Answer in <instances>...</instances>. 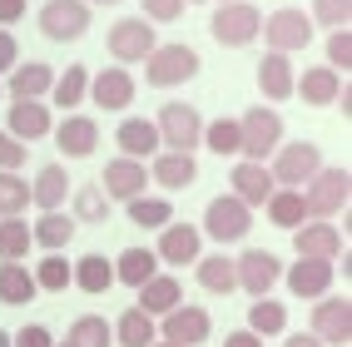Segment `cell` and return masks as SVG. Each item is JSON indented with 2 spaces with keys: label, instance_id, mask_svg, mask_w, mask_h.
<instances>
[{
  "label": "cell",
  "instance_id": "cell-1",
  "mask_svg": "<svg viewBox=\"0 0 352 347\" xmlns=\"http://www.w3.org/2000/svg\"><path fill=\"white\" fill-rule=\"evenodd\" d=\"M278 144H283V120H278L273 109H248L239 120V154L248 159V164H263V159L278 154Z\"/></svg>",
  "mask_w": 352,
  "mask_h": 347
},
{
  "label": "cell",
  "instance_id": "cell-2",
  "mask_svg": "<svg viewBox=\"0 0 352 347\" xmlns=\"http://www.w3.org/2000/svg\"><path fill=\"white\" fill-rule=\"evenodd\" d=\"M154 129H159V144H169L174 154H194L204 144V120H199V109L184 104V100L164 104L159 120H154Z\"/></svg>",
  "mask_w": 352,
  "mask_h": 347
},
{
  "label": "cell",
  "instance_id": "cell-3",
  "mask_svg": "<svg viewBox=\"0 0 352 347\" xmlns=\"http://www.w3.org/2000/svg\"><path fill=\"white\" fill-rule=\"evenodd\" d=\"M347 194H352V174H347V169H318V174L308 179L302 208H308L313 223H327L338 208H347Z\"/></svg>",
  "mask_w": 352,
  "mask_h": 347
},
{
  "label": "cell",
  "instance_id": "cell-4",
  "mask_svg": "<svg viewBox=\"0 0 352 347\" xmlns=\"http://www.w3.org/2000/svg\"><path fill=\"white\" fill-rule=\"evenodd\" d=\"M248 228H253V208L233 194H219L204 208V234L214 243H239V238H248Z\"/></svg>",
  "mask_w": 352,
  "mask_h": 347
},
{
  "label": "cell",
  "instance_id": "cell-5",
  "mask_svg": "<svg viewBox=\"0 0 352 347\" xmlns=\"http://www.w3.org/2000/svg\"><path fill=\"white\" fill-rule=\"evenodd\" d=\"M144 69H149V85L154 89H169V85H184V80L199 75V55L189 50V45H154Z\"/></svg>",
  "mask_w": 352,
  "mask_h": 347
},
{
  "label": "cell",
  "instance_id": "cell-6",
  "mask_svg": "<svg viewBox=\"0 0 352 347\" xmlns=\"http://www.w3.org/2000/svg\"><path fill=\"white\" fill-rule=\"evenodd\" d=\"M322 169V149L318 144H278V159H273V183L278 189H302V183H308L313 174Z\"/></svg>",
  "mask_w": 352,
  "mask_h": 347
},
{
  "label": "cell",
  "instance_id": "cell-7",
  "mask_svg": "<svg viewBox=\"0 0 352 347\" xmlns=\"http://www.w3.org/2000/svg\"><path fill=\"white\" fill-rule=\"evenodd\" d=\"M85 30H89V5L85 0H45L40 5V35L45 40L65 45V40H80Z\"/></svg>",
  "mask_w": 352,
  "mask_h": 347
},
{
  "label": "cell",
  "instance_id": "cell-8",
  "mask_svg": "<svg viewBox=\"0 0 352 347\" xmlns=\"http://www.w3.org/2000/svg\"><path fill=\"white\" fill-rule=\"evenodd\" d=\"M208 30H214L219 45L239 50V45H253V40H258V30H263V15H258V5H219L214 20H208Z\"/></svg>",
  "mask_w": 352,
  "mask_h": 347
},
{
  "label": "cell",
  "instance_id": "cell-9",
  "mask_svg": "<svg viewBox=\"0 0 352 347\" xmlns=\"http://www.w3.org/2000/svg\"><path fill=\"white\" fill-rule=\"evenodd\" d=\"M109 55L114 60H120V65H129V60H149V50H154V25H149V20L144 15H129V20H114V25H109Z\"/></svg>",
  "mask_w": 352,
  "mask_h": 347
},
{
  "label": "cell",
  "instance_id": "cell-10",
  "mask_svg": "<svg viewBox=\"0 0 352 347\" xmlns=\"http://www.w3.org/2000/svg\"><path fill=\"white\" fill-rule=\"evenodd\" d=\"M263 35L273 45V55H293V50H302V45H313V20L302 10H293V5H283V10H273L263 20Z\"/></svg>",
  "mask_w": 352,
  "mask_h": 347
},
{
  "label": "cell",
  "instance_id": "cell-11",
  "mask_svg": "<svg viewBox=\"0 0 352 347\" xmlns=\"http://www.w3.org/2000/svg\"><path fill=\"white\" fill-rule=\"evenodd\" d=\"M159 333H164V342H174V347H199L208 333H214V317H208L204 308H194V303H179V308L164 313Z\"/></svg>",
  "mask_w": 352,
  "mask_h": 347
},
{
  "label": "cell",
  "instance_id": "cell-12",
  "mask_svg": "<svg viewBox=\"0 0 352 347\" xmlns=\"http://www.w3.org/2000/svg\"><path fill=\"white\" fill-rule=\"evenodd\" d=\"M313 337L318 342H338V347L352 342V303H347V298H318V308H313Z\"/></svg>",
  "mask_w": 352,
  "mask_h": 347
},
{
  "label": "cell",
  "instance_id": "cell-13",
  "mask_svg": "<svg viewBox=\"0 0 352 347\" xmlns=\"http://www.w3.org/2000/svg\"><path fill=\"white\" fill-rule=\"evenodd\" d=\"M233 273H239V288H248L253 298H268V288L283 278V263H278L268 248H248L243 258L233 263Z\"/></svg>",
  "mask_w": 352,
  "mask_h": 347
},
{
  "label": "cell",
  "instance_id": "cell-14",
  "mask_svg": "<svg viewBox=\"0 0 352 347\" xmlns=\"http://www.w3.org/2000/svg\"><path fill=\"white\" fill-rule=\"evenodd\" d=\"M204 234H199V228L194 223H169V228H164V238H159V253H154V258H164V263H199L204 258Z\"/></svg>",
  "mask_w": 352,
  "mask_h": 347
},
{
  "label": "cell",
  "instance_id": "cell-15",
  "mask_svg": "<svg viewBox=\"0 0 352 347\" xmlns=\"http://www.w3.org/2000/svg\"><path fill=\"white\" fill-rule=\"evenodd\" d=\"M283 283L298 293V298H327V288H333V263H322V258H298L288 273H283Z\"/></svg>",
  "mask_w": 352,
  "mask_h": 347
},
{
  "label": "cell",
  "instance_id": "cell-16",
  "mask_svg": "<svg viewBox=\"0 0 352 347\" xmlns=\"http://www.w3.org/2000/svg\"><path fill=\"white\" fill-rule=\"evenodd\" d=\"M144 164L139 159H114V164H104V189L100 194H109V199H144Z\"/></svg>",
  "mask_w": 352,
  "mask_h": 347
},
{
  "label": "cell",
  "instance_id": "cell-17",
  "mask_svg": "<svg viewBox=\"0 0 352 347\" xmlns=\"http://www.w3.org/2000/svg\"><path fill=\"white\" fill-rule=\"evenodd\" d=\"M298 258H322V263H333L338 253H342V234L333 223H298Z\"/></svg>",
  "mask_w": 352,
  "mask_h": 347
},
{
  "label": "cell",
  "instance_id": "cell-18",
  "mask_svg": "<svg viewBox=\"0 0 352 347\" xmlns=\"http://www.w3.org/2000/svg\"><path fill=\"white\" fill-rule=\"evenodd\" d=\"M55 144H60L65 159H85V154H95V144H100V124L85 120V114H69V120L55 129Z\"/></svg>",
  "mask_w": 352,
  "mask_h": 347
},
{
  "label": "cell",
  "instance_id": "cell-19",
  "mask_svg": "<svg viewBox=\"0 0 352 347\" xmlns=\"http://www.w3.org/2000/svg\"><path fill=\"white\" fill-rule=\"evenodd\" d=\"M6 124H10V139L30 144V139H45V134H50V109H45L40 100H15Z\"/></svg>",
  "mask_w": 352,
  "mask_h": 347
},
{
  "label": "cell",
  "instance_id": "cell-20",
  "mask_svg": "<svg viewBox=\"0 0 352 347\" xmlns=\"http://www.w3.org/2000/svg\"><path fill=\"white\" fill-rule=\"evenodd\" d=\"M89 95H95L100 109H129L134 104V80L129 69H104V75L89 80Z\"/></svg>",
  "mask_w": 352,
  "mask_h": 347
},
{
  "label": "cell",
  "instance_id": "cell-21",
  "mask_svg": "<svg viewBox=\"0 0 352 347\" xmlns=\"http://www.w3.org/2000/svg\"><path fill=\"white\" fill-rule=\"evenodd\" d=\"M184 303V283H179V278H149V283L144 288H139V313H149V317H164V313H169V308H179Z\"/></svg>",
  "mask_w": 352,
  "mask_h": 347
},
{
  "label": "cell",
  "instance_id": "cell-22",
  "mask_svg": "<svg viewBox=\"0 0 352 347\" xmlns=\"http://www.w3.org/2000/svg\"><path fill=\"white\" fill-rule=\"evenodd\" d=\"M69 283L100 298V293H109V288H114V263L104 258V253H85L80 263H69Z\"/></svg>",
  "mask_w": 352,
  "mask_h": 347
},
{
  "label": "cell",
  "instance_id": "cell-23",
  "mask_svg": "<svg viewBox=\"0 0 352 347\" xmlns=\"http://www.w3.org/2000/svg\"><path fill=\"white\" fill-rule=\"evenodd\" d=\"M278 189L268 164H233V199H243L248 208L253 203H268V194Z\"/></svg>",
  "mask_w": 352,
  "mask_h": 347
},
{
  "label": "cell",
  "instance_id": "cell-24",
  "mask_svg": "<svg viewBox=\"0 0 352 347\" xmlns=\"http://www.w3.org/2000/svg\"><path fill=\"white\" fill-rule=\"evenodd\" d=\"M65 194H69V174H65V164H45V169L35 174V183H30V203H40L45 214H60Z\"/></svg>",
  "mask_w": 352,
  "mask_h": 347
},
{
  "label": "cell",
  "instance_id": "cell-25",
  "mask_svg": "<svg viewBox=\"0 0 352 347\" xmlns=\"http://www.w3.org/2000/svg\"><path fill=\"white\" fill-rule=\"evenodd\" d=\"M114 139H120V159H149L159 149L154 120H124L120 129H114Z\"/></svg>",
  "mask_w": 352,
  "mask_h": 347
},
{
  "label": "cell",
  "instance_id": "cell-26",
  "mask_svg": "<svg viewBox=\"0 0 352 347\" xmlns=\"http://www.w3.org/2000/svg\"><path fill=\"white\" fill-rule=\"evenodd\" d=\"M50 85H55V69L45 60H30V65H15V75H10L6 89L15 100H40V95H50Z\"/></svg>",
  "mask_w": 352,
  "mask_h": 347
},
{
  "label": "cell",
  "instance_id": "cell-27",
  "mask_svg": "<svg viewBox=\"0 0 352 347\" xmlns=\"http://www.w3.org/2000/svg\"><path fill=\"white\" fill-rule=\"evenodd\" d=\"M154 183H164V189H189V183L199 179V164H194V154H159L154 159Z\"/></svg>",
  "mask_w": 352,
  "mask_h": 347
},
{
  "label": "cell",
  "instance_id": "cell-28",
  "mask_svg": "<svg viewBox=\"0 0 352 347\" xmlns=\"http://www.w3.org/2000/svg\"><path fill=\"white\" fill-rule=\"evenodd\" d=\"M120 347H154V337H159V322L149 317V313H139V308H124L120 313V328L109 333Z\"/></svg>",
  "mask_w": 352,
  "mask_h": 347
},
{
  "label": "cell",
  "instance_id": "cell-29",
  "mask_svg": "<svg viewBox=\"0 0 352 347\" xmlns=\"http://www.w3.org/2000/svg\"><path fill=\"white\" fill-rule=\"evenodd\" d=\"M35 273L25 263H0V303H10V308H25L30 298H35Z\"/></svg>",
  "mask_w": 352,
  "mask_h": 347
},
{
  "label": "cell",
  "instance_id": "cell-30",
  "mask_svg": "<svg viewBox=\"0 0 352 347\" xmlns=\"http://www.w3.org/2000/svg\"><path fill=\"white\" fill-rule=\"evenodd\" d=\"M293 65H288V55H263V65H258V85H263V95L268 100H288L293 95Z\"/></svg>",
  "mask_w": 352,
  "mask_h": 347
},
{
  "label": "cell",
  "instance_id": "cell-31",
  "mask_svg": "<svg viewBox=\"0 0 352 347\" xmlns=\"http://www.w3.org/2000/svg\"><path fill=\"white\" fill-rule=\"evenodd\" d=\"M154 268H159V258L149 248H124L120 253V263H114V283H124V288H144L149 278H154Z\"/></svg>",
  "mask_w": 352,
  "mask_h": 347
},
{
  "label": "cell",
  "instance_id": "cell-32",
  "mask_svg": "<svg viewBox=\"0 0 352 347\" xmlns=\"http://www.w3.org/2000/svg\"><path fill=\"white\" fill-rule=\"evenodd\" d=\"M293 89L308 104H333L338 89H342V80H338V69H302V80H293Z\"/></svg>",
  "mask_w": 352,
  "mask_h": 347
},
{
  "label": "cell",
  "instance_id": "cell-33",
  "mask_svg": "<svg viewBox=\"0 0 352 347\" xmlns=\"http://www.w3.org/2000/svg\"><path fill=\"white\" fill-rule=\"evenodd\" d=\"M283 328H288V308L273 303V298H253V308H248V333H253V337H278Z\"/></svg>",
  "mask_w": 352,
  "mask_h": 347
},
{
  "label": "cell",
  "instance_id": "cell-34",
  "mask_svg": "<svg viewBox=\"0 0 352 347\" xmlns=\"http://www.w3.org/2000/svg\"><path fill=\"white\" fill-rule=\"evenodd\" d=\"M263 208H268V219L278 228H298L302 219H308V208H302V189H273Z\"/></svg>",
  "mask_w": 352,
  "mask_h": 347
},
{
  "label": "cell",
  "instance_id": "cell-35",
  "mask_svg": "<svg viewBox=\"0 0 352 347\" xmlns=\"http://www.w3.org/2000/svg\"><path fill=\"white\" fill-rule=\"evenodd\" d=\"M30 238L40 243V248H65L69 238H75V219H69V214H40V223L30 228Z\"/></svg>",
  "mask_w": 352,
  "mask_h": 347
},
{
  "label": "cell",
  "instance_id": "cell-36",
  "mask_svg": "<svg viewBox=\"0 0 352 347\" xmlns=\"http://www.w3.org/2000/svg\"><path fill=\"white\" fill-rule=\"evenodd\" d=\"M194 268H199V283H204L208 293H223V298H228L233 288H239V273H233V263L223 258V253H219V258H199Z\"/></svg>",
  "mask_w": 352,
  "mask_h": 347
},
{
  "label": "cell",
  "instance_id": "cell-37",
  "mask_svg": "<svg viewBox=\"0 0 352 347\" xmlns=\"http://www.w3.org/2000/svg\"><path fill=\"white\" fill-rule=\"evenodd\" d=\"M30 243H35V238H30L25 219H0V263H20Z\"/></svg>",
  "mask_w": 352,
  "mask_h": 347
},
{
  "label": "cell",
  "instance_id": "cell-38",
  "mask_svg": "<svg viewBox=\"0 0 352 347\" xmlns=\"http://www.w3.org/2000/svg\"><path fill=\"white\" fill-rule=\"evenodd\" d=\"M50 95H55V104H60V109L80 104V100L89 95V69H85V65H69L65 75H60V80L50 85Z\"/></svg>",
  "mask_w": 352,
  "mask_h": 347
},
{
  "label": "cell",
  "instance_id": "cell-39",
  "mask_svg": "<svg viewBox=\"0 0 352 347\" xmlns=\"http://www.w3.org/2000/svg\"><path fill=\"white\" fill-rule=\"evenodd\" d=\"M65 342H69V347H109L114 337H109V322H104V317L85 313V317L69 322V337H65Z\"/></svg>",
  "mask_w": 352,
  "mask_h": 347
},
{
  "label": "cell",
  "instance_id": "cell-40",
  "mask_svg": "<svg viewBox=\"0 0 352 347\" xmlns=\"http://www.w3.org/2000/svg\"><path fill=\"white\" fill-rule=\"evenodd\" d=\"M25 203H30V189H25V179L0 169V219H20V214H25Z\"/></svg>",
  "mask_w": 352,
  "mask_h": 347
},
{
  "label": "cell",
  "instance_id": "cell-41",
  "mask_svg": "<svg viewBox=\"0 0 352 347\" xmlns=\"http://www.w3.org/2000/svg\"><path fill=\"white\" fill-rule=\"evenodd\" d=\"M129 219L139 228H169L174 223V203H164V199H129Z\"/></svg>",
  "mask_w": 352,
  "mask_h": 347
},
{
  "label": "cell",
  "instance_id": "cell-42",
  "mask_svg": "<svg viewBox=\"0 0 352 347\" xmlns=\"http://www.w3.org/2000/svg\"><path fill=\"white\" fill-rule=\"evenodd\" d=\"M204 144L214 154H239V120H214L204 124Z\"/></svg>",
  "mask_w": 352,
  "mask_h": 347
},
{
  "label": "cell",
  "instance_id": "cell-43",
  "mask_svg": "<svg viewBox=\"0 0 352 347\" xmlns=\"http://www.w3.org/2000/svg\"><path fill=\"white\" fill-rule=\"evenodd\" d=\"M75 219H85V223L109 219V203H104V194H100V183H85V189L75 194Z\"/></svg>",
  "mask_w": 352,
  "mask_h": 347
},
{
  "label": "cell",
  "instance_id": "cell-44",
  "mask_svg": "<svg viewBox=\"0 0 352 347\" xmlns=\"http://www.w3.org/2000/svg\"><path fill=\"white\" fill-rule=\"evenodd\" d=\"M35 288H50V293H65L69 288V263L60 258V253H50V258L35 268Z\"/></svg>",
  "mask_w": 352,
  "mask_h": 347
},
{
  "label": "cell",
  "instance_id": "cell-45",
  "mask_svg": "<svg viewBox=\"0 0 352 347\" xmlns=\"http://www.w3.org/2000/svg\"><path fill=\"white\" fill-rule=\"evenodd\" d=\"M347 15H352V0H313L308 20H322L327 30H347Z\"/></svg>",
  "mask_w": 352,
  "mask_h": 347
},
{
  "label": "cell",
  "instance_id": "cell-46",
  "mask_svg": "<svg viewBox=\"0 0 352 347\" xmlns=\"http://www.w3.org/2000/svg\"><path fill=\"white\" fill-rule=\"evenodd\" d=\"M327 60H333V69H342V75L352 69V35H347V30H333V35H327Z\"/></svg>",
  "mask_w": 352,
  "mask_h": 347
},
{
  "label": "cell",
  "instance_id": "cell-47",
  "mask_svg": "<svg viewBox=\"0 0 352 347\" xmlns=\"http://www.w3.org/2000/svg\"><path fill=\"white\" fill-rule=\"evenodd\" d=\"M184 10H189L184 0H144V20H149V25H154V20H179Z\"/></svg>",
  "mask_w": 352,
  "mask_h": 347
},
{
  "label": "cell",
  "instance_id": "cell-48",
  "mask_svg": "<svg viewBox=\"0 0 352 347\" xmlns=\"http://www.w3.org/2000/svg\"><path fill=\"white\" fill-rule=\"evenodd\" d=\"M10 347H55V337L40 328V322H30V328H20L15 337H10Z\"/></svg>",
  "mask_w": 352,
  "mask_h": 347
},
{
  "label": "cell",
  "instance_id": "cell-49",
  "mask_svg": "<svg viewBox=\"0 0 352 347\" xmlns=\"http://www.w3.org/2000/svg\"><path fill=\"white\" fill-rule=\"evenodd\" d=\"M15 164H25V144L20 139H10V134H0V169H15Z\"/></svg>",
  "mask_w": 352,
  "mask_h": 347
},
{
  "label": "cell",
  "instance_id": "cell-50",
  "mask_svg": "<svg viewBox=\"0 0 352 347\" xmlns=\"http://www.w3.org/2000/svg\"><path fill=\"white\" fill-rule=\"evenodd\" d=\"M6 69H15V35L0 30V75H6Z\"/></svg>",
  "mask_w": 352,
  "mask_h": 347
},
{
  "label": "cell",
  "instance_id": "cell-51",
  "mask_svg": "<svg viewBox=\"0 0 352 347\" xmlns=\"http://www.w3.org/2000/svg\"><path fill=\"white\" fill-rule=\"evenodd\" d=\"M20 15H25V0H0V25H10Z\"/></svg>",
  "mask_w": 352,
  "mask_h": 347
},
{
  "label": "cell",
  "instance_id": "cell-52",
  "mask_svg": "<svg viewBox=\"0 0 352 347\" xmlns=\"http://www.w3.org/2000/svg\"><path fill=\"white\" fill-rule=\"evenodd\" d=\"M223 347H263V337H253V333L243 328V333H228V337H223Z\"/></svg>",
  "mask_w": 352,
  "mask_h": 347
},
{
  "label": "cell",
  "instance_id": "cell-53",
  "mask_svg": "<svg viewBox=\"0 0 352 347\" xmlns=\"http://www.w3.org/2000/svg\"><path fill=\"white\" fill-rule=\"evenodd\" d=\"M283 347H322V342H318V337H313V333H293V337H288V342H283Z\"/></svg>",
  "mask_w": 352,
  "mask_h": 347
},
{
  "label": "cell",
  "instance_id": "cell-54",
  "mask_svg": "<svg viewBox=\"0 0 352 347\" xmlns=\"http://www.w3.org/2000/svg\"><path fill=\"white\" fill-rule=\"evenodd\" d=\"M85 5H120V0H85Z\"/></svg>",
  "mask_w": 352,
  "mask_h": 347
},
{
  "label": "cell",
  "instance_id": "cell-55",
  "mask_svg": "<svg viewBox=\"0 0 352 347\" xmlns=\"http://www.w3.org/2000/svg\"><path fill=\"white\" fill-rule=\"evenodd\" d=\"M219 5H248V0H219Z\"/></svg>",
  "mask_w": 352,
  "mask_h": 347
},
{
  "label": "cell",
  "instance_id": "cell-56",
  "mask_svg": "<svg viewBox=\"0 0 352 347\" xmlns=\"http://www.w3.org/2000/svg\"><path fill=\"white\" fill-rule=\"evenodd\" d=\"M0 347H10V333H0Z\"/></svg>",
  "mask_w": 352,
  "mask_h": 347
},
{
  "label": "cell",
  "instance_id": "cell-57",
  "mask_svg": "<svg viewBox=\"0 0 352 347\" xmlns=\"http://www.w3.org/2000/svg\"><path fill=\"white\" fill-rule=\"evenodd\" d=\"M154 347H174V342H154Z\"/></svg>",
  "mask_w": 352,
  "mask_h": 347
},
{
  "label": "cell",
  "instance_id": "cell-58",
  "mask_svg": "<svg viewBox=\"0 0 352 347\" xmlns=\"http://www.w3.org/2000/svg\"><path fill=\"white\" fill-rule=\"evenodd\" d=\"M184 5H199V0H184Z\"/></svg>",
  "mask_w": 352,
  "mask_h": 347
},
{
  "label": "cell",
  "instance_id": "cell-59",
  "mask_svg": "<svg viewBox=\"0 0 352 347\" xmlns=\"http://www.w3.org/2000/svg\"><path fill=\"white\" fill-rule=\"evenodd\" d=\"M0 95H6V85H0Z\"/></svg>",
  "mask_w": 352,
  "mask_h": 347
},
{
  "label": "cell",
  "instance_id": "cell-60",
  "mask_svg": "<svg viewBox=\"0 0 352 347\" xmlns=\"http://www.w3.org/2000/svg\"><path fill=\"white\" fill-rule=\"evenodd\" d=\"M65 347H69V342H65Z\"/></svg>",
  "mask_w": 352,
  "mask_h": 347
}]
</instances>
